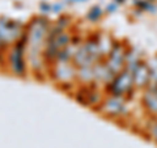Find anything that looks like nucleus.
<instances>
[{
  "label": "nucleus",
  "mask_w": 157,
  "mask_h": 148,
  "mask_svg": "<svg viewBox=\"0 0 157 148\" xmlns=\"http://www.w3.org/2000/svg\"><path fill=\"white\" fill-rule=\"evenodd\" d=\"M134 85H135L134 84V73L124 68L121 73H118L117 76H114L109 89L113 93V96L122 97V96L127 95L128 92H131Z\"/></svg>",
  "instance_id": "f257e3e1"
},
{
  "label": "nucleus",
  "mask_w": 157,
  "mask_h": 148,
  "mask_svg": "<svg viewBox=\"0 0 157 148\" xmlns=\"http://www.w3.org/2000/svg\"><path fill=\"white\" fill-rule=\"evenodd\" d=\"M109 55V62H107V68L110 70V72L114 76H117L118 73H121L126 67V56L127 51L124 50V47L122 45H115L110 50Z\"/></svg>",
  "instance_id": "f03ea898"
},
{
  "label": "nucleus",
  "mask_w": 157,
  "mask_h": 148,
  "mask_svg": "<svg viewBox=\"0 0 157 148\" xmlns=\"http://www.w3.org/2000/svg\"><path fill=\"white\" fill-rule=\"evenodd\" d=\"M143 105L145 110L149 113L152 117H157V88L148 87L145 88L144 97H143Z\"/></svg>",
  "instance_id": "7ed1b4c3"
},
{
  "label": "nucleus",
  "mask_w": 157,
  "mask_h": 148,
  "mask_svg": "<svg viewBox=\"0 0 157 148\" xmlns=\"http://www.w3.org/2000/svg\"><path fill=\"white\" fill-rule=\"evenodd\" d=\"M149 66L148 63L141 62L134 71V84L137 88H147L149 85Z\"/></svg>",
  "instance_id": "20e7f679"
},
{
  "label": "nucleus",
  "mask_w": 157,
  "mask_h": 148,
  "mask_svg": "<svg viewBox=\"0 0 157 148\" xmlns=\"http://www.w3.org/2000/svg\"><path fill=\"white\" fill-rule=\"evenodd\" d=\"M102 109L105 110L107 115H119L124 109L123 100L119 96H113L107 98V101L102 105Z\"/></svg>",
  "instance_id": "39448f33"
},
{
  "label": "nucleus",
  "mask_w": 157,
  "mask_h": 148,
  "mask_svg": "<svg viewBox=\"0 0 157 148\" xmlns=\"http://www.w3.org/2000/svg\"><path fill=\"white\" fill-rule=\"evenodd\" d=\"M148 66H149V73H151L148 87H156L157 88V56H155L152 59V60L148 63Z\"/></svg>",
  "instance_id": "423d86ee"
},
{
  "label": "nucleus",
  "mask_w": 157,
  "mask_h": 148,
  "mask_svg": "<svg viewBox=\"0 0 157 148\" xmlns=\"http://www.w3.org/2000/svg\"><path fill=\"white\" fill-rule=\"evenodd\" d=\"M149 131H151L152 140L157 144V117H155V119H153V122H152V125L149 127Z\"/></svg>",
  "instance_id": "0eeeda50"
},
{
  "label": "nucleus",
  "mask_w": 157,
  "mask_h": 148,
  "mask_svg": "<svg viewBox=\"0 0 157 148\" xmlns=\"http://www.w3.org/2000/svg\"><path fill=\"white\" fill-rule=\"evenodd\" d=\"M101 13H102V11H101L100 7H93L92 11L88 13V18H90V20H97L98 17L101 16Z\"/></svg>",
  "instance_id": "6e6552de"
},
{
  "label": "nucleus",
  "mask_w": 157,
  "mask_h": 148,
  "mask_svg": "<svg viewBox=\"0 0 157 148\" xmlns=\"http://www.w3.org/2000/svg\"><path fill=\"white\" fill-rule=\"evenodd\" d=\"M72 2H85V0H72Z\"/></svg>",
  "instance_id": "1a4fd4ad"
}]
</instances>
